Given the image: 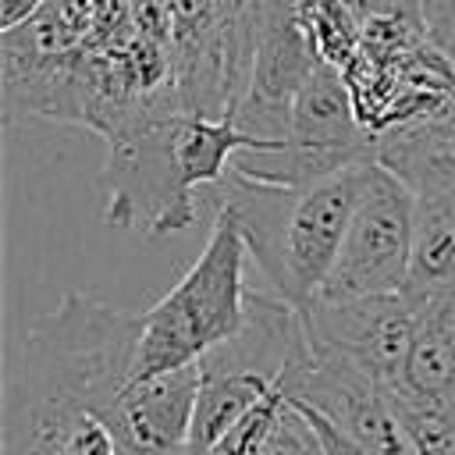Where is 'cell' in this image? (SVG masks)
<instances>
[{"label": "cell", "instance_id": "cell-26", "mask_svg": "<svg viewBox=\"0 0 455 455\" xmlns=\"http://www.w3.org/2000/svg\"><path fill=\"white\" fill-rule=\"evenodd\" d=\"M320 448H323V444H320ZM320 455H327V451H320Z\"/></svg>", "mask_w": 455, "mask_h": 455}, {"label": "cell", "instance_id": "cell-3", "mask_svg": "<svg viewBox=\"0 0 455 455\" xmlns=\"http://www.w3.org/2000/svg\"><path fill=\"white\" fill-rule=\"evenodd\" d=\"M245 256L249 245L242 228L228 213H213L203 252L149 309H142L135 380L192 366L242 331L249 302Z\"/></svg>", "mask_w": 455, "mask_h": 455}, {"label": "cell", "instance_id": "cell-13", "mask_svg": "<svg viewBox=\"0 0 455 455\" xmlns=\"http://www.w3.org/2000/svg\"><path fill=\"white\" fill-rule=\"evenodd\" d=\"M451 309L455 295L419 302L416 334L409 345L402 395L427 402H455V341H451Z\"/></svg>", "mask_w": 455, "mask_h": 455}, {"label": "cell", "instance_id": "cell-1", "mask_svg": "<svg viewBox=\"0 0 455 455\" xmlns=\"http://www.w3.org/2000/svg\"><path fill=\"white\" fill-rule=\"evenodd\" d=\"M142 313L68 291L53 313L32 320L18 373L7 387L4 455H25L46 434L82 419L110 416L135 380Z\"/></svg>", "mask_w": 455, "mask_h": 455}, {"label": "cell", "instance_id": "cell-21", "mask_svg": "<svg viewBox=\"0 0 455 455\" xmlns=\"http://www.w3.org/2000/svg\"><path fill=\"white\" fill-rule=\"evenodd\" d=\"M423 25L427 36L455 25V0H423Z\"/></svg>", "mask_w": 455, "mask_h": 455}, {"label": "cell", "instance_id": "cell-22", "mask_svg": "<svg viewBox=\"0 0 455 455\" xmlns=\"http://www.w3.org/2000/svg\"><path fill=\"white\" fill-rule=\"evenodd\" d=\"M416 121H430V124H437V128H448V132H455V85L441 96V103L427 114V117H416Z\"/></svg>", "mask_w": 455, "mask_h": 455}, {"label": "cell", "instance_id": "cell-19", "mask_svg": "<svg viewBox=\"0 0 455 455\" xmlns=\"http://www.w3.org/2000/svg\"><path fill=\"white\" fill-rule=\"evenodd\" d=\"M291 405H295V402H291ZM295 409L309 419V427H313V434H316V441L323 444V451H327V455H370L366 448H359L352 437H345L338 427H331V423H327L323 416H316L313 409H306V405H295Z\"/></svg>", "mask_w": 455, "mask_h": 455}, {"label": "cell", "instance_id": "cell-14", "mask_svg": "<svg viewBox=\"0 0 455 455\" xmlns=\"http://www.w3.org/2000/svg\"><path fill=\"white\" fill-rule=\"evenodd\" d=\"M402 295L430 302L455 295V199H416V235L409 256V277Z\"/></svg>", "mask_w": 455, "mask_h": 455}, {"label": "cell", "instance_id": "cell-10", "mask_svg": "<svg viewBox=\"0 0 455 455\" xmlns=\"http://www.w3.org/2000/svg\"><path fill=\"white\" fill-rule=\"evenodd\" d=\"M323 53L313 46L309 32L302 28V14L295 0H270L252 75L245 96L235 110V124L256 139L284 142L295 96L316 71Z\"/></svg>", "mask_w": 455, "mask_h": 455}, {"label": "cell", "instance_id": "cell-7", "mask_svg": "<svg viewBox=\"0 0 455 455\" xmlns=\"http://www.w3.org/2000/svg\"><path fill=\"white\" fill-rule=\"evenodd\" d=\"M416 235V196L380 164L370 167L366 192L352 213L334 270L316 302L398 295L409 277Z\"/></svg>", "mask_w": 455, "mask_h": 455}, {"label": "cell", "instance_id": "cell-5", "mask_svg": "<svg viewBox=\"0 0 455 455\" xmlns=\"http://www.w3.org/2000/svg\"><path fill=\"white\" fill-rule=\"evenodd\" d=\"M377 153L380 135L359 117L345 71L320 60L295 96L284 142L270 153H238L231 174L263 185H313L348 167L377 164Z\"/></svg>", "mask_w": 455, "mask_h": 455}, {"label": "cell", "instance_id": "cell-24", "mask_svg": "<svg viewBox=\"0 0 455 455\" xmlns=\"http://www.w3.org/2000/svg\"><path fill=\"white\" fill-rule=\"evenodd\" d=\"M174 455H199V451H192V444H188V448H181V451H174Z\"/></svg>", "mask_w": 455, "mask_h": 455}, {"label": "cell", "instance_id": "cell-4", "mask_svg": "<svg viewBox=\"0 0 455 455\" xmlns=\"http://www.w3.org/2000/svg\"><path fill=\"white\" fill-rule=\"evenodd\" d=\"M309 355L302 309L274 291H249L242 331L199 359L192 451L210 455L259 398L277 387L288 391Z\"/></svg>", "mask_w": 455, "mask_h": 455}, {"label": "cell", "instance_id": "cell-20", "mask_svg": "<svg viewBox=\"0 0 455 455\" xmlns=\"http://www.w3.org/2000/svg\"><path fill=\"white\" fill-rule=\"evenodd\" d=\"M50 0H0V32H11L25 21H32Z\"/></svg>", "mask_w": 455, "mask_h": 455}, {"label": "cell", "instance_id": "cell-6", "mask_svg": "<svg viewBox=\"0 0 455 455\" xmlns=\"http://www.w3.org/2000/svg\"><path fill=\"white\" fill-rule=\"evenodd\" d=\"M185 110H164L146 117L139 128L110 142V153L100 171L107 192L103 224L142 231L146 238L174 235L196 224L199 188L188 181V171L178 156L174 128Z\"/></svg>", "mask_w": 455, "mask_h": 455}, {"label": "cell", "instance_id": "cell-11", "mask_svg": "<svg viewBox=\"0 0 455 455\" xmlns=\"http://www.w3.org/2000/svg\"><path fill=\"white\" fill-rule=\"evenodd\" d=\"M199 398V363L135 380L114 416L110 430L117 455H174L192 444V419Z\"/></svg>", "mask_w": 455, "mask_h": 455}, {"label": "cell", "instance_id": "cell-9", "mask_svg": "<svg viewBox=\"0 0 455 455\" xmlns=\"http://www.w3.org/2000/svg\"><path fill=\"white\" fill-rule=\"evenodd\" d=\"M309 363L295 373L288 398L295 405L313 409L331 427H338L345 437H352L370 455H416L391 391L373 384L366 373H359L352 363H345L334 352H323L309 345Z\"/></svg>", "mask_w": 455, "mask_h": 455}, {"label": "cell", "instance_id": "cell-12", "mask_svg": "<svg viewBox=\"0 0 455 455\" xmlns=\"http://www.w3.org/2000/svg\"><path fill=\"white\" fill-rule=\"evenodd\" d=\"M377 164L387 167L416 199L455 192V132L430 121H405L380 132Z\"/></svg>", "mask_w": 455, "mask_h": 455}, {"label": "cell", "instance_id": "cell-2", "mask_svg": "<svg viewBox=\"0 0 455 455\" xmlns=\"http://www.w3.org/2000/svg\"><path fill=\"white\" fill-rule=\"evenodd\" d=\"M370 167H348L313 185H263L231 174L210 188L213 210L228 213L249 245L252 263L295 309H309L341 252L352 213L366 192Z\"/></svg>", "mask_w": 455, "mask_h": 455}, {"label": "cell", "instance_id": "cell-17", "mask_svg": "<svg viewBox=\"0 0 455 455\" xmlns=\"http://www.w3.org/2000/svg\"><path fill=\"white\" fill-rule=\"evenodd\" d=\"M25 455H117V441H114V430L107 427V419L82 416L53 434H46L43 441H36Z\"/></svg>", "mask_w": 455, "mask_h": 455}, {"label": "cell", "instance_id": "cell-8", "mask_svg": "<svg viewBox=\"0 0 455 455\" xmlns=\"http://www.w3.org/2000/svg\"><path fill=\"white\" fill-rule=\"evenodd\" d=\"M309 345L341 355L384 391L402 387L419 302L409 295H366L345 302H313L302 309Z\"/></svg>", "mask_w": 455, "mask_h": 455}, {"label": "cell", "instance_id": "cell-18", "mask_svg": "<svg viewBox=\"0 0 455 455\" xmlns=\"http://www.w3.org/2000/svg\"><path fill=\"white\" fill-rule=\"evenodd\" d=\"M135 0H92V25L85 50H103L128 39L135 28Z\"/></svg>", "mask_w": 455, "mask_h": 455}, {"label": "cell", "instance_id": "cell-16", "mask_svg": "<svg viewBox=\"0 0 455 455\" xmlns=\"http://www.w3.org/2000/svg\"><path fill=\"white\" fill-rule=\"evenodd\" d=\"M288 405H291V398H288L284 387L270 391L267 398H259V402L220 437V444H217L210 455H263V448L270 444V437H274V430H277V423H281V416H284Z\"/></svg>", "mask_w": 455, "mask_h": 455}, {"label": "cell", "instance_id": "cell-27", "mask_svg": "<svg viewBox=\"0 0 455 455\" xmlns=\"http://www.w3.org/2000/svg\"><path fill=\"white\" fill-rule=\"evenodd\" d=\"M451 199H455V192H451Z\"/></svg>", "mask_w": 455, "mask_h": 455}, {"label": "cell", "instance_id": "cell-25", "mask_svg": "<svg viewBox=\"0 0 455 455\" xmlns=\"http://www.w3.org/2000/svg\"><path fill=\"white\" fill-rule=\"evenodd\" d=\"M451 341H455V309H451Z\"/></svg>", "mask_w": 455, "mask_h": 455}, {"label": "cell", "instance_id": "cell-23", "mask_svg": "<svg viewBox=\"0 0 455 455\" xmlns=\"http://www.w3.org/2000/svg\"><path fill=\"white\" fill-rule=\"evenodd\" d=\"M427 43L444 57V64H448V68H451V75H455V25L441 28V32H430V36H427Z\"/></svg>", "mask_w": 455, "mask_h": 455}, {"label": "cell", "instance_id": "cell-15", "mask_svg": "<svg viewBox=\"0 0 455 455\" xmlns=\"http://www.w3.org/2000/svg\"><path fill=\"white\" fill-rule=\"evenodd\" d=\"M395 412L416 455H455V402H427L391 391Z\"/></svg>", "mask_w": 455, "mask_h": 455}]
</instances>
